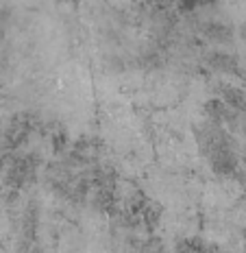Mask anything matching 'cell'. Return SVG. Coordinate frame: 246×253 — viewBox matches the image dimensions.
<instances>
[{
    "label": "cell",
    "instance_id": "cell-1",
    "mask_svg": "<svg viewBox=\"0 0 246 253\" xmlns=\"http://www.w3.org/2000/svg\"><path fill=\"white\" fill-rule=\"evenodd\" d=\"M209 66L216 68V70H222V72H233L235 70V59L227 52H211L209 55Z\"/></svg>",
    "mask_w": 246,
    "mask_h": 253
}]
</instances>
